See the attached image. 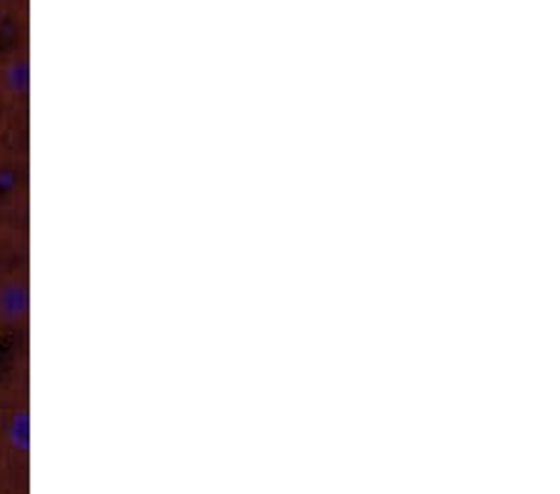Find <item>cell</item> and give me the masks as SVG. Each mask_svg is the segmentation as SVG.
Listing matches in <instances>:
<instances>
[{
    "instance_id": "obj_5",
    "label": "cell",
    "mask_w": 560,
    "mask_h": 494,
    "mask_svg": "<svg viewBox=\"0 0 560 494\" xmlns=\"http://www.w3.org/2000/svg\"><path fill=\"white\" fill-rule=\"evenodd\" d=\"M3 410H5V388L0 382V420H3Z\"/></svg>"
},
{
    "instance_id": "obj_4",
    "label": "cell",
    "mask_w": 560,
    "mask_h": 494,
    "mask_svg": "<svg viewBox=\"0 0 560 494\" xmlns=\"http://www.w3.org/2000/svg\"><path fill=\"white\" fill-rule=\"evenodd\" d=\"M28 0H0V35L13 31L25 18Z\"/></svg>"
},
{
    "instance_id": "obj_3",
    "label": "cell",
    "mask_w": 560,
    "mask_h": 494,
    "mask_svg": "<svg viewBox=\"0 0 560 494\" xmlns=\"http://www.w3.org/2000/svg\"><path fill=\"white\" fill-rule=\"evenodd\" d=\"M31 320V275L18 260L0 263V332L15 335Z\"/></svg>"
},
{
    "instance_id": "obj_2",
    "label": "cell",
    "mask_w": 560,
    "mask_h": 494,
    "mask_svg": "<svg viewBox=\"0 0 560 494\" xmlns=\"http://www.w3.org/2000/svg\"><path fill=\"white\" fill-rule=\"evenodd\" d=\"M31 101V45L13 41L0 48V120H21Z\"/></svg>"
},
{
    "instance_id": "obj_1",
    "label": "cell",
    "mask_w": 560,
    "mask_h": 494,
    "mask_svg": "<svg viewBox=\"0 0 560 494\" xmlns=\"http://www.w3.org/2000/svg\"><path fill=\"white\" fill-rule=\"evenodd\" d=\"M5 410L0 420V492L23 487L21 480L31 462V398L25 382H3Z\"/></svg>"
}]
</instances>
